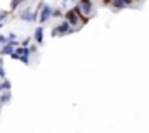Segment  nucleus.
I'll use <instances>...</instances> for the list:
<instances>
[{
    "label": "nucleus",
    "mask_w": 149,
    "mask_h": 133,
    "mask_svg": "<svg viewBox=\"0 0 149 133\" xmlns=\"http://www.w3.org/2000/svg\"><path fill=\"white\" fill-rule=\"evenodd\" d=\"M111 2H113V0H102V3H104V5H111Z\"/></svg>",
    "instance_id": "obj_16"
},
{
    "label": "nucleus",
    "mask_w": 149,
    "mask_h": 133,
    "mask_svg": "<svg viewBox=\"0 0 149 133\" xmlns=\"http://www.w3.org/2000/svg\"><path fill=\"white\" fill-rule=\"evenodd\" d=\"M0 78H5V71H3V64L0 61Z\"/></svg>",
    "instance_id": "obj_14"
},
{
    "label": "nucleus",
    "mask_w": 149,
    "mask_h": 133,
    "mask_svg": "<svg viewBox=\"0 0 149 133\" xmlns=\"http://www.w3.org/2000/svg\"><path fill=\"white\" fill-rule=\"evenodd\" d=\"M61 16H63L61 9H54V14H52V17H61Z\"/></svg>",
    "instance_id": "obj_12"
},
{
    "label": "nucleus",
    "mask_w": 149,
    "mask_h": 133,
    "mask_svg": "<svg viewBox=\"0 0 149 133\" xmlns=\"http://www.w3.org/2000/svg\"><path fill=\"white\" fill-rule=\"evenodd\" d=\"M52 14H54V9H52L50 5H47V3H45V5L42 7V10H40V19H38V21H40V24H45V23L52 17Z\"/></svg>",
    "instance_id": "obj_4"
},
{
    "label": "nucleus",
    "mask_w": 149,
    "mask_h": 133,
    "mask_svg": "<svg viewBox=\"0 0 149 133\" xmlns=\"http://www.w3.org/2000/svg\"><path fill=\"white\" fill-rule=\"evenodd\" d=\"M19 19H21V21H26V23H33V21H35V10L24 9L23 12H19Z\"/></svg>",
    "instance_id": "obj_5"
},
{
    "label": "nucleus",
    "mask_w": 149,
    "mask_h": 133,
    "mask_svg": "<svg viewBox=\"0 0 149 133\" xmlns=\"http://www.w3.org/2000/svg\"><path fill=\"white\" fill-rule=\"evenodd\" d=\"M30 55H31V48L30 47H24V45H17L12 52V59H17L24 64H30Z\"/></svg>",
    "instance_id": "obj_1"
},
{
    "label": "nucleus",
    "mask_w": 149,
    "mask_h": 133,
    "mask_svg": "<svg viewBox=\"0 0 149 133\" xmlns=\"http://www.w3.org/2000/svg\"><path fill=\"white\" fill-rule=\"evenodd\" d=\"M9 17V12H0V21H5Z\"/></svg>",
    "instance_id": "obj_13"
},
{
    "label": "nucleus",
    "mask_w": 149,
    "mask_h": 133,
    "mask_svg": "<svg viewBox=\"0 0 149 133\" xmlns=\"http://www.w3.org/2000/svg\"><path fill=\"white\" fill-rule=\"evenodd\" d=\"M9 102H10V90H3L2 95H0V105L9 104Z\"/></svg>",
    "instance_id": "obj_7"
},
{
    "label": "nucleus",
    "mask_w": 149,
    "mask_h": 133,
    "mask_svg": "<svg viewBox=\"0 0 149 133\" xmlns=\"http://www.w3.org/2000/svg\"><path fill=\"white\" fill-rule=\"evenodd\" d=\"M2 26H3V21H0V30H2Z\"/></svg>",
    "instance_id": "obj_18"
},
{
    "label": "nucleus",
    "mask_w": 149,
    "mask_h": 133,
    "mask_svg": "<svg viewBox=\"0 0 149 133\" xmlns=\"http://www.w3.org/2000/svg\"><path fill=\"white\" fill-rule=\"evenodd\" d=\"M111 5H113V9H114V12H116V10H120V9H125V7H127L125 0H113Z\"/></svg>",
    "instance_id": "obj_8"
},
{
    "label": "nucleus",
    "mask_w": 149,
    "mask_h": 133,
    "mask_svg": "<svg viewBox=\"0 0 149 133\" xmlns=\"http://www.w3.org/2000/svg\"><path fill=\"white\" fill-rule=\"evenodd\" d=\"M135 2H141V0H135Z\"/></svg>",
    "instance_id": "obj_20"
},
{
    "label": "nucleus",
    "mask_w": 149,
    "mask_h": 133,
    "mask_svg": "<svg viewBox=\"0 0 149 133\" xmlns=\"http://www.w3.org/2000/svg\"><path fill=\"white\" fill-rule=\"evenodd\" d=\"M30 42H31V38H24L21 45H24V47H28V45H30Z\"/></svg>",
    "instance_id": "obj_15"
},
{
    "label": "nucleus",
    "mask_w": 149,
    "mask_h": 133,
    "mask_svg": "<svg viewBox=\"0 0 149 133\" xmlns=\"http://www.w3.org/2000/svg\"><path fill=\"white\" fill-rule=\"evenodd\" d=\"M71 31H73V26H71V23L64 17V19H63V21L54 28L52 35H54V36H57V35H68V33H71Z\"/></svg>",
    "instance_id": "obj_2"
},
{
    "label": "nucleus",
    "mask_w": 149,
    "mask_h": 133,
    "mask_svg": "<svg viewBox=\"0 0 149 133\" xmlns=\"http://www.w3.org/2000/svg\"><path fill=\"white\" fill-rule=\"evenodd\" d=\"M63 2H68V0H63Z\"/></svg>",
    "instance_id": "obj_19"
},
{
    "label": "nucleus",
    "mask_w": 149,
    "mask_h": 133,
    "mask_svg": "<svg viewBox=\"0 0 149 133\" xmlns=\"http://www.w3.org/2000/svg\"><path fill=\"white\" fill-rule=\"evenodd\" d=\"M3 90H10V81H7L5 78H3V81L0 83V92H3Z\"/></svg>",
    "instance_id": "obj_10"
},
{
    "label": "nucleus",
    "mask_w": 149,
    "mask_h": 133,
    "mask_svg": "<svg viewBox=\"0 0 149 133\" xmlns=\"http://www.w3.org/2000/svg\"><path fill=\"white\" fill-rule=\"evenodd\" d=\"M80 3H92V0H80Z\"/></svg>",
    "instance_id": "obj_17"
},
{
    "label": "nucleus",
    "mask_w": 149,
    "mask_h": 133,
    "mask_svg": "<svg viewBox=\"0 0 149 133\" xmlns=\"http://www.w3.org/2000/svg\"><path fill=\"white\" fill-rule=\"evenodd\" d=\"M80 7H81V10L85 12V14H90L92 12V3H78Z\"/></svg>",
    "instance_id": "obj_9"
},
{
    "label": "nucleus",
    "mask_w": 149,
    "mask_h": 133,
    "mask_svg": "<svg viewBox=\"0 0 149 133\" xmlns=\"http://www.w3.org/2000/svg\"><path fill=\"white\" fill-rule=\"evenodd\" d=\"M23 2H26V0H12V2H10V9H16V7H17L19 3H23Z\"/></svg>",
    "instance_id": "obj_11"
},
{
    "label": "nucleus",
    "mask_w": 149,
    "mask_h": 133,
    "mask_svg": "<svg viewBox=\"0 0 149 133\" xmlns=\"http://www.w3.org/2000/svg\"><path fill=\"white\" fill-rule=\"evenodd\" d=\"M64 17L71 23V26H78V24H83L81 23V19H80V16H78V12H76V7H73V9H70V10H66L64 12Z\"/></svg>",
    "instance_id": "obj_3"
},
{
    "label": "nucleus",
    "mask_w": 149,
    "mask_h": 133,
    "mask_svg": "<svg viewBox=\"0 0 149 133\" xmlns=\"http://www.w3.org/2000/svg\"><path fill=\"white\" fill-rule=\"evenodd\" d=\"M33 40L37 45H42L43 43V26H37L35 31H33Z\"/></svg>",
    "instance_id": "obj_6"
}]
</instances>
